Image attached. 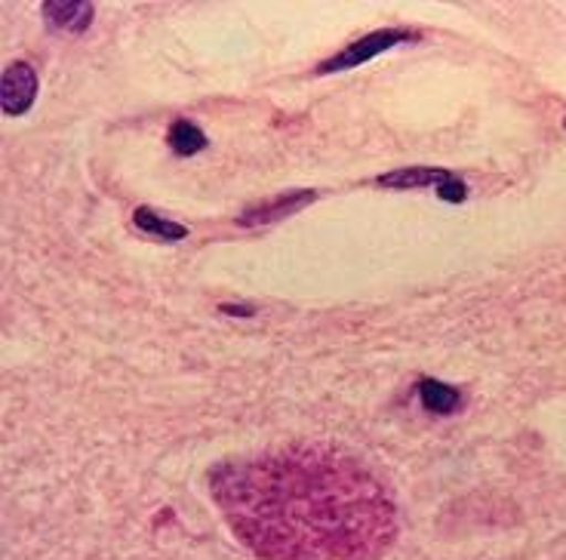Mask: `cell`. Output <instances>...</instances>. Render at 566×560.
<instances>
[{
	"label": "cell",
	"instance_id": "3",
	"mask_svg": "<svg viewBox=\"0 0 566 560\" xmlns=\"http://www.w3.org/2000/svg\"><path fill=\"white\" fill-rule=\"evenodd\" d=\"M379 188H395V191H412V188H438L440 200L447 204H462L468 197V185L450 173V169L440 167H403L395 173H385L376 176Z\"/></svg>",
	"mask_w": 566,
	"mask_h": 560
},
{
	"label": "cell",
	"instance_id": "7",
	"mask_svg": "<svg viewBox=\"0 0 566 560\" xmlns=\"http://www.w3.org/2000/svg\"><path fill=\"white\" fill-rule=\"evenodd\" d=\"M419 401L434 416H453L455 409L462 406V394L453 385L440 382V378H422L419 382Z\"/></svg>",
	"mask_w": 566,
	"mask_h": 560
},
{
	"label": "cell",
	"instance_id": "10",
	"mask_svg": "<svg viewBox=\"0 0 566 560\" xmlns=\"http://www.w3.org/2000/svg\"><path fill=\"white\" fill-rule=\"evenodd\" d=\"M222 311H228V314H238V318H250V314H253V309H247V305H222Z\"/></svg>",
	"mask_w": 566,
	"mask_h": 560
},
{
	"label": "cell",
	"instance_id": "5",
	"mask_svg": "<svg viewBox=\"0 0 566 560\" xmlns=\"http://www.w3.org/2000/svg\"><path fill=\"white\" fill-rule=\"evenodd\" d=\"M0 98H3V114L7 117H22L38 98V71L29 62H13L3 71L0 84Z\"/></svg>",
	"mask_w": 566,
	"mask_h": 560
},
{
	"label": "cell",
	"instance_id": "6",
	"mask_svg": "<svg viewBox=\"0 0 566 560\" xmlns=\"http://www.w3.org/2000/svg\"><path fill=\"white\" fill-rule=\"evenodd\" d=\"M46 25L69 34H81L93 22V3L90 0H46L41 7Z\"/></svg>",
	"mask_w": 566,
	"mask_h": 560
},
{
	"label": "cell",
	"instance_id": "1",
	"mask_svg": "<svg viewBox=\"0 0 566 560\" xmlns=\"http://www.w3.org/2000/svg\"><path fill=\"white\" fill-rule=\"evenodd\" d=\"M210 496L259 560H379L397 539L382 484L324 444L226 459L210 471Z\"/></svg>",
	"mask_w": 566,
	"mask_h": 560
},
{
	"label": "cell",
	"instance_id": "9",
	"mask_svg": "<svg viewBox=\"0 0 566 560\" xmlns=\"http://www.w3.org/2000/svg\"><path fill=\"white\" fill-rule=\"evenodd\" d=\"M167 142H170L172 152L182 157L200 155V152L207 148V136H203V129H198L191 121H176V124L170 126V133H167Z\"/></svg>",
	"mask_w": 566,
	"mask_h": 560
},
{
	"label": "cell",
	"instance_id": "2",
	"mask_svg": "<svg viewBox=\"0 0 566 560\" xmlns=\"http://www.w3.org/2000/svg\"><path fill=\"white\" fill-rule=\"evenodd\" d=\"M410 41H422V34L412 29H379L373 31V34H364L360 41L348 43L342 53L336 56H329L326 62H321L314 74H333V71H348V69H360L364 62L369 59H376L385 50H395L400 43H410Z\"/></svg>",
	"mask_w": 566,
	"mask_h": 560
},
{
	"label": "cell",
	"instance_id": "8",
	"mask_svg": "<svg viewBox=\"0 0 566 560\" xmlns=\"http://www.w3.org/2000/svg\"><path fill=\"white\" fill-rule=\"evenodd\" d=\"M133 222L139 231L145 235H151V238L160 240H182L188 238V228L179 222H172V219H164V216H157L151 207H139V210L133 212Z\"/></svg>",
	"mask_w": 566,
	"mask_h": 560
},
{
	"label": "cell",
	"instance_id": "4",
	"mask_svg": "<svg viewBox=\"0 0 566 560\" xmlns=\"http://www.w3.org/2000/svg\"><path fill=\"white\" fill-rule=\"evenodd\" d=\"M317 200V191L312 188H298V191H283L274 200H262V204H253V207H247V210L238 216V222L243 228H259V225H274L286 219V216H293V212L305 210L308 204Z\"/></svg>",
	"mask_w": 566,
	"mask_h": 560
}]
</instances>
